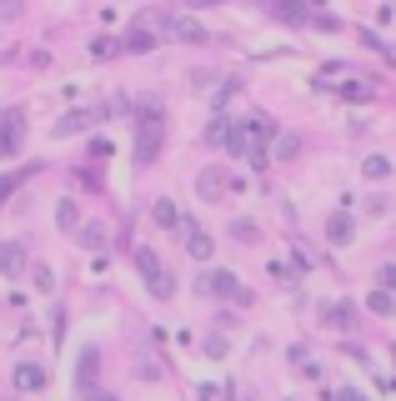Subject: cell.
<instances>
[{"instance_id":"cell-7","label":"cell","mask_w":396,"mask_h":401,"mask_svg":"<svg viewBox=\"0 0 396 401\" xmlns=\"http://www.w3.org/2000/svg\"><path fill=\"white\" fill-rule=\"evenodd\" d=\"M21 271H25V246L21 241H0V276L16 281Z\"/></svg>"},{"instance_id":"cell-26","label":"cell","mask_w":396,"mask_h":401,"mask_svg":"<svg viewBox=\"0 0 396 401\" xmlns=\"http://www.w3.org/2000/svg\"><path fill=\"white\" fill-rule=\"evenodd\" d=\"M21 16V6H16V0H0V21H16Z\"/></svg>"},{"instance_id":"cell-11","label":"cell","mask_w":396,"mask_h":401,"mask_svg":"<svg viewBox=\"0 0 396 401\" xmlns=\"http://www.w3.org/2000/svg\"><path fill=\"white\" fill-rule=\"evenodd\" d=\"M196 196H201V201H221V196H226V176H221L216 165L196 176Z\"/></svg>"},{"instance_id":"cell-25","label":"cell","mask_w":396,"mask_h":401,"mask_svg":"<svg viewBox=\"0 0 396 401\" xmlns=\"http://www.w3.org/2000/svg\"><path fill=\"white\" fill-rule=\"evenodd\" d=\"M331 401H366V396H361V391H356V386H342V391H336V396H331Z\"/></svg>"},{"instance_id":"cell-19","label":"cell","mask_w":396,"mask_h":401,"mask_svg":"<svg viewBox=\"0 0 396 401\" xmlns=\"http://www.w3.org/2000/svg\"><path fill=\"white\" fill-rule=\"evenodd\" d=\"M86 121H91V116H66L61 126H55V136H76V131H86Z\"/></svg>"},{"instance_id":"cell-6","label":"cell","mask_w":396,"mask_h":401,"mask_svg":"<svg viewBox=\"0 0 396 401\" xmlns=\"http://www.w3.org/2000/svg\"><path fill=\"white\" fill-rule=\"evenodd\" d=\"M16 146H21V110H6L0 116V161L16 156Z\"/></svg>"},{"instance_id":"cell-18","label":"cell","mask_w":396,"mask_h":401,"mask_svg":"<svg viewBox=\"0 0 396 401\" xmlns=\"http://www.w3.org/2000/svg\"><path fill=\"white\" fill-rule=\"evenodd\" d=\"M231 236H236V241H246V246H251V241H256V236H261V231H256V221H246V216H241V221H231Z\"/></svg>"},{"instance_id":"cell-14","label":"cell","mask_w":396,"mask_h":401,"mask_svg":"<svg viewBox=\"0 0 396 401\" xmlns=\"http://www.w3.org/2000/svg\"><path fill=\"white\" fill-rule=\"evenodd\" d=\"M151 216H156V226H165V231H171V226H181V216H176V206H171V201H156V206H151Z\"/></svg>"},{"instance_id":"cell-24","label":"cell","mask_w":396,"mask_h":401,"mask_svg":"<svg viewBox=\"0 0 396 401\" xmlns=\"http://www.w3.org/2000/svg\"><path fill=\"white\" fill-rule=\"evenodd\" d=\"M376 281L386 286V291H396V266H381V271H376Z\"/></svg>"},{"instance_id":"cell-20","label":"cell","mask_w":396,"mask_h":401,"mask_svg":"<svg viewBox=\"0 0 396 401\" xmlns=\"http://www.w3.org/2000/svg\"><path fill=\"white\" fill-rule=\"evenodd\" d=\"M21 181H25V170H11V176H0V201H6V196H11Z\"/></svg>"},{"instance_id":"cell-15","label":"cell","mask_w":396,"mask_h":401,"mask_svg":"<svg viewBox=\"0 0 396 401\" xmlns=\"http://www.w3.org/2000/svg\"><path fill=\"white\" fill-rule=\"evenodd\" d=\"M361 170H366V181H386V176H391V161H386V156H366Z\"/></svg>"},{"instance_id":"cell-1","label":"cell","mask_w":396,"mask_h":401,"mask_svg":"<svg viewBox=\"0 0 396 401\" xmlns=\"http://www.w3.org/2000/svg\"><path fill=\"white\" fill-rule=\"evenodd\" d=\"M196 291H206V296H231L236 306H251V291H246L231 271H206V276L196 281Z\"/></svg>"},{"instance_id":"cell-21","label":"cell","mask_w":396,"mask_h":401,"mask_svg":"<svg viewBox=\"0 0 396 401\" xmlns=\"http://www.w3.org/2000/svg\"><path fill=\"white\" fill-rule=\"evenodd\" d=\"M35 291H55V276H50V266H35Z\"/></svg>"},{"instance_id":"cell-8","label":"cell","mask_w":396,"mask_h":401,"mask_svg":"<svg viewBox=\"0 0 396 401\" xmlns=\"http://www.w3.org/2000/svg\"><path fill=\"white\" fill-rule=\"evenodd\" d=\"M181 236H186V251H191L196 261H211V236L201 231L196 221H181Z\"/></svg>"},{"instance_id":"cell-5","label":"cell","mask_w":396,"mask_h":401,"mask_svg":"<svg viewBox=\"0 0 396 401\" xmlns=\"http://www.w3.org/2000/svg\"><path fill=\"white\" fill-rule=\"evenodd\" d=\"M261 6H266V16L286 21V25H306V21H311V11L301 6V0H261Z\"/></svg>"},{"instance_id":"cell-23","label":"cell","mask_w":396,"mask_h":401,"mask_svg":"<svg viewBox=\"0 0 396 401\" xmlns=\"http://www.w3.org/2000/svg\"><path fill=\"white\" fill-rule=\"evenodd\" d=\"M100 236H105L100 226H86V231H81V246H100Z\"/></svg>"},{"instance_id":"cell-10","label":"cell","mask_w":396,"mask_h":401,"mask_svg":"<svg viewBox=\"0 0 396 401\" xmlns=\"http://www.w3.org/2000/svg\"><path fill=\"white\" fill-rule=\"evenodd\" d=\"M351 231H356L351 211H336V216L326 221V236H331V246H351Z\"/></svg>"},{"instance_id":"cell-27","label":"cell","mask_w":396,"mask_h":401,"mask_svg":"<svg viewBox=\"0 0 396 401\" xmlns=\"http://www.w3.org/2000/svg\"><path fill=\"white\" fill-rule=\"evenodd\" d=\"M191 11H211V6H221V0H186Z\"/></svg>"},{"instance_id":"cell-4","label":"cell","mask_w":396,"mask_h":401,"mask_svg":"<svg viewBox=\"0 0 396 401\" xmlns=\"http://www.w3.org/2000/svg\"><path fill=\"white\" fill-rule=\"evenodd\" d=\"M136 266H141V276H146V286H151V291H156L161 301H171V291H176V286H171V276L161 271V261H156L151 251H136Z\"/></svg>"},{"instance_id":"cell-13","label":"cell","mask_w":396,"mask_h":401,"mask_svg":"<svg viewBox=\"0 0 396 401\" xmlns=\"http://www.w3.org/2000/svg\"><path fill=\"white\" fill-rule=\"evenodd\" d=\"M16 386H21V391H40V386H45V366H40V361H21V366H16Z\"/></svg>"},{"instance_id":"cell-3","label":"cell","mask_w":396,"mask_h":401,"mask_svg":"<svg viewBox=\"0 0 396 401\" xmlns=\"http://www.w3.org/2000/svg\"><path fill=\"white\" fill-rule=\"evenodd\" d=\"M95 371H100V351L86 347V351H81V366H76V386H81V396H86V401H116L110 391H95Z\"/></svg>"},{"instance_id":"cell-12","label":"cell","mask_w":396,"mask_h":401,"mask_svg":"<svg viewBox=\"0 0 396 401\" xmlns=\"http://www.w3.org/2000/svg\"><path fill=\"white\" fill-rule=\"evenodd\" d=\"M321 316H326V326L346 331V326L356 321V306H351V301H326V306H321Z\"/></svg>"},{"instance_id":"cell-17","label":"cell","mask_w":396,"mask_h":401,"mask_svg":"<svg viewBox=\"0 0 396 401\" xmlns=\"http://www.w3.org/2000/svg\"><path fill=\"white\" fill-rule=\"evenodd\" d=\"M291 156H301V136H281L276 141V161H291Z\"/></svg>"},{"instance_id":"cell-22","label":"cell","mask_w":396,"mask_h":401,"mask_svg":"<svg viewBox=\"0 0 396 401\" xmlns=\"http://www.w3.org/2000/svg\"><path fill=\"white\" fill-rule=\"evenodd\" d=\"M55 221H61L66 231H71V226H76V201H61V211H55Z\"/></svg>"},{"instance_id":"cell-2","label":"cell","mask_w":396,"mask_h":401,"mask_svg":"<svg viewBox=\"0 0 396 401\" xmlns=\"http://www.w3.org/2000/svg\"><path fill=\"white\" fill-rule=\"evenodd\" d=\"M156 151H161V116L146 110V116L136 121V165H151Z\"/></svg>"},{"instance_id":"cell-16","label":"cell","mask_w":396,"mask_h":401,"mask_svg":"<svg viewBox=\"0 0 396 401\" xmlns=\"http://www.w3.org/2000/svg\"><path fill=\"white\" fill-rule=\"evenodd\" d=\"M366 306H371V316H391V306H396V301H391V291H386V286H376Z\"/></svg>"},{"instance_id":"cell-9","label":"cell","mask_w":396,"mask_h":401,"mask_svg":"<svg viewBox=\"0 0 396 401\" xmlns=\"http://www.w3.org/2000/svg\"><path fill=\"white\" fill-rule=\"evenodd\" d=\"M165 25H171V35H176V40H186V45H206V40H211V35H206L191 16H171Z\"/></svg>"}]
</instances>
